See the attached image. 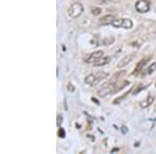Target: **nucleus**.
<instances>
[{"mask_svg": "<svg viewBox=\"0 0 156 154\" xmlns=\"http://www.w3.org/2000/svg\"><path fill=\"white\" fill-rule=\"evenodd\" d=\"M110 60H112V57L110 56H102L99 59H97L96 62L93 63V64H94L95 67H102V66L109 64Z\"/></svg>", "mask_w": 156, "mask_h": 154, "instance_id": "6e6552de", "label": "nucleus"}, {"mask_svg": "<svg viewBox=\"0 0 156 154\" xmlns=\"http://www.w3.org/2000/svg\"><path fill=\"white\" fill-rule=\"evenodd\" d=\"M153 102H154V96H152L151 94H149V95L147 96V98H146L145 100H143L142 102H140V107L147 108V107H149Z\"/></svg>", "mask_w": 156, "mask_h": 154, "instance_id": "9d476101", "label": "nucleus"}, {"mask_svg": "<svg viewBox=\"0 0 156 154\" xmlns=\"http://www.w3.org/2000/svg\"><path fill=\"white\" fill-rule=\"evenodd\" d=\"M103 55H104V52L101 51V50L96 51V52H92V53H89L84 57V63H87V64L94 63V62H96L97 59H99L100 57H102Z\"/></svg>", "mask_w": 156, "mask_h": 154, "instance_id": "39448f33", "label": "nucleus"}, {"mask_svg": "<svg viewBox=\"0 0 156 154\" xmlns=\"http://www.w3.org/2000/svg\"><path fill=\"white\" fill-rule=\"evenodd\" d=\"M67 89L69 92H74V87H73V84L72 83H68V85H67Z\"/></svg>", "mask_w": 156, "mask_h": 154, "instance_id": "a211bd4d", "label": "nucleus"}, {"mask_svg": "<svg viewBox=\"0 0 156 154\" xmlns=\"http://www.w3.org/2000/svg\"><path fill=\"white\" fill-rule=\"evenodd\" d=\"M134 56H135V53H131V54H128L126 56H124L119 63H118V66H117L118 69H122V68H124L125 66L130 64V63L132 62V59H134Z\"/></svg>", "mask_w": 156, "mask_h": 154, "instance_id": "423d86ee", "label": "nucleus"}, {"mask_svg": "<svg viewBox=\"0 0 156 154\" xmlns=\"http://www.w3.org/2000/svg\"><path fill=\"white\" fill-rule=\"evenodd\" d=\"M131 91H132V89H130L129 91H128L127 93H125V94H123V96H121V97L117 98V99H115V100H114V102H112V103H114V104H119V103L121 102V101H123V100H124L125 98H126L127 96L129 95L130 93H131Z\"/></svg>", "mask_w": 156, "mask_h": 154, "instance_id": "f8f14e48", "label": "nucleus"}, {"mask_svg": "<svg viewBox=\"0 0 156 154\" xmlns=\"http://www.w3.org/2000/svg\"><path fill=\"white\" fill-rule=\"evenodd\" d=\"M150 2L148 0H138V1L135 3V9L138 12V13H147L150 11Z\"/></svg>", "mask_w": 156, "mask_h": 154, "instance_id": "20e7f679", "label": "nucleus"}, {"mask_svg": "<svg viewBox=\"0 0 156 154\" xmlns=\"http://www.w3.org/2000/svg\"><path fill=\"white\" fill-rule=\"evenodd\" d=\"M148 60H149V57H145V59H140V62L137 63V65L135 66V69H134V71H133V74H138L142 70H144V67L148 63Z\"/></svg>", "mask_w": 156, "mask_h": 154, "instance_id": "0eeeda50", "label": "nucleus"}, {"mask_svg": "<svg viewBox=\"0 0 156 154\" xmlns=\"http://www.w3.org/2000/svg\"><path fill=\"white\" fill-rule=\"evenodd\" d=\"M84 11V7L80 2H75V3L71 4V6L68 9V14L71 18H78L82 15Z\"/></svg>", "mask_w": 156, "mask_h": 154, "instance_id": "f03ea898", "label": "nucleus"}, {"mask_svg": "<svg viewBox=\"0 0 156 154\" xmlns=\"http://www.w3.org/2000/svg\"><path fill=\"white\" fill-rule=\"evenodd\" d=\"M107 76H108V74L105 72L94 73V74L87 75V76L84 78V82H85V84L90 85V87H95V85H97L100 81L105 79Z\"/></svg>", "mask_w": 156, "mask_h": 154, "instance_id": "f257e3e1", "label": "nucleus"}, {"mask_svg": "<svg viewBox=\"0 0 156 154\" xmlns=\"http://www.w3.org/2000/svg\"><path fill=\"white\" fill-rule=\"evenodd\" d=\"M114 20H115L114 15H105V16H103L102 18L99 20V23L101 25H109V24H112Z\"/></svg>", "mask_w": 156, "mask_h": 154, "instance_id": "1a4fd4ad", "label": "nucleus"}, {"mask_svg": "<svg viewBox=\"0 0 156 154\" xmlns=\"http://www.w3.org/2000/svg\"><path fill=\"white\" fill-rule=\"evenodd\" d=\"M102 12V9H100V7H92V14L94 15V16H98V15H100Z\"/></svg>", "mask_w": 156, "mask_h": 154, "instance_id": "ddd939ff", "label": "nucleus"}, {"mask_svg": "<svg viewBox=\"0 0 156 154\" xmlns=\"http://www.w3.org/2000/svg\"><path fill=\"white\" fill-rule=\"evenodd\" d=\"M156 70V63H153L152 65L150 66L149 68H148V71H147V73L148 74H151V73H153Z\"/></svg>", "mask_w": 156, "mask_h": 154, "instance_id": "2eb2a0df", "label": "nucleus"}, {"mask_svg": "<svg viewBox=\"0 0 156 154\" xmlns=\"http://www.w3.org/2000/svg\"><path fill=\"white\" fill-rule=\"evenodd\" d=\"M146 88H147V87H146V85H142V84L138 85V87L136 88V89H135L134 91H133V95H136V94H138V93H140V91H142V90H145Z\"/></svg>", "mask_w": 156, "mask_h": 154, "instance_id": "4468645a", "label": "nucleus"}, {"mask_svg": "<svg viewBox=\"0 0 156 154\" xmlns=\"http://www.w3.org/2000/svg\"><path fill=\"white\" fill-rule=\"evenodd\" d=\"M155 85H156V83H155Z\"/></svg>", "mask_w": 156, "mask_h": 154, "instance_id": "aec40b11", "label": "nucleus"}, {"mask_svg": "<svg viewBox=\"0 0 156 154\" xmlns=\"http://www.w3.org/2000/svg\"><path fill=\"white\" fill-rule=\"evenodd\" d=\"M115 42V38L114 37H105L104 39L102 40V45L103 46H109L112 43Z\"/></svg>", "mask_w": 156, "mask_h": 154, "instance_id": "9b49d317", "label": "nucleus"}, {"mask_svg": "<svg viewBox=\"0 0 156 154\" xmlns=\"http://www.w3.org/2000/svg\"><path fill=\"white\" fill-rule=\"evenodd\" d=\"M112 26L115 28H125V29H130L132 28L133 23L130 19L126 18H119V19H115L112 22Z\"/></svg>", "mask_w": 156, "mask_h": 154, "instance_id": "7ed1b4c3", "label": "nucleus"}, {"mask_svg": "<svg viewBox=\"0 0 156 154\" xmlns=\"http://www.w3.org/2000/svg\"><path fill=\"white\" fill-rule=\"evenodd\" d=\"M58 136H59V138H64L65 136H66V132H65L64 128L60 127L58 129Z\"/></svg>", "mask_w": 156, "mask_h": 154, "instance_id": "dca6fc26", "label": "nucleus"}, {"mask_svg": "<svg viewBox=\"0 0 156 154\" xmlns=\"http://www.w3.org/2000/svg\"><path fill=\"white\" fill-rule=\"evenodd\" d=\"M62 117L60 115L57 116V122H56V125L58 126V127H60V125H62Z\"/></svg>", "mask_w": 156, "mask_h": 154, "instance_id": "f3484780", "label": "nucleus"}, {"mask_svg": "<svg viewBox=\"0 0 156 154\" xmlns=\"http://www.w3.org/2000/svg\"><path fill=\"white\" fill-rule=\"evenodd\" d=\"M96 1L99 4H105V3H107V2L109 1V0H96Z\"/></svg>", "mask_w": 156, "mask_h": 154, "instance_id": "6ab92c4d", "label": "nucleus"}]
</instances>
